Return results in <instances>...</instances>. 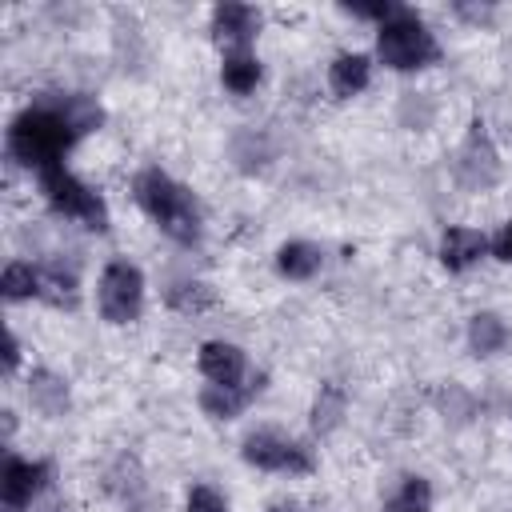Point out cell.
Instances as JSON below:
<instances>
[{
  "mask_svg": "<svg viewBox=\"0 0 512 512\" xmlns=\"http://www.w3.org/2000/svg\"><path fill=\"white\" fill-rule=\"evenodd\" d=\"M256 28H260V16L248 4H216L212 8V36H216L220 48L244 52L248 40L256 36Z\"/></svg>",
  "mask_w": 512,
  "mask_h": 512,
  "instance_id": "9c48e42d",
  "label": "cell"
},
{
  "mask_svg": "<svg viewBox=\"0 0 512 512\" xmlns=\"http://www.w3.org/2000/svg\"><path fill=\"white\" fill-rule=\"evenodd\" d=\"M140 300H144V276L136 264L128 260H112L100 272V312L112 324H128L140 316Z\"/></svg>",
  "mask_w": 512,
  "mask_h": 512,
  "instance_id": "5b68a950",
  "label": "cell"
},
{
  "mask_svg": "<svg viewBox=\"0 0 512 512\" xmlns=\"http://www.w3.org/2000/svg\"><path fill=\"white\" fill-rule=\"evenodd\" d=\"M16 364H20V340L8 332V344H4V372H16Z\"/></svg>",
  "mask_w": 512,
  "mask_h": 512,
  "instance_id": "484cf974",
  "label": "cell"
},
{
  "mask_svg": "<svg viewBox=\"0 0 512 512\" xmlns=\"http://www.w3.org/2000/svg\"><path fill=\"white\" fill-rule=\"evenodd\" d=\"M40 296L56 308H76L80 300V288H76V272L64 268V264H48L40 268Z\"/></svg>",
  "mask_w": 512,
  "mask_h": 512,
  "instance_id": "2e32d148",
  "label": "cell"
},
{
  "mask_svg": "<svg viewBox=\"0 0 512 512\" xmlns=\"http://www.w3.org/2000/svg\"><path fill=\"white\" fill-rule=\"evenodd\" d=\"M48 476L52 468L44 460H4V472H0V496L8 508H24L32 504L44 488H48Z\"/></svg>",
  "mask_w": 512,
  "mask_h": 512,
  "instance_id": "ba28073f",
  "label": "cell"
},
{
  "mask_svg": "<svg viewBox=\"0 0 512 512\" xmlns=\"http://www.w3.org/2000/svg\"><path fill=\"white\" fill-rule=\"evenodd\" d=\"M456 12H460V16H468V20H488V16H492V8H488V4H480V8H472V4H456Z\"/></svg>",
  "mask_w": 512,
  "mask_h": 512,
  "instance_id": "4316f807",
  "label": "cell"
},
{
  "mask_svg": "<svg viewBox=\"0 0 512 512\" xmlns=\"http://www.w3.org/2000/svg\"><path fill=\"white\" fill-rule=\"evenodd\" d=\"M220 76H224V88H232L236 96H244V92H252L260 84V64L248 52H232V56H224Z\"/></svg>",
  "mask_w": 512,
  "mask_h": 512,
  "instance_id": "44dd1931",
  "label": "cell"
},
{
  "mask_svg": "<svg viewBox=\"0 0 512 512\" xmlns=\"http://www.w3.org/2000/svg\"><path fill=\"white\" fill-rule=\"evenodd\" d=\"M56 108H60V116L68 120V128L76 132V136H84V132H92V128H100V120H104V108L92 100V96H64V100H56Z\"/></svg>",
  "mask_w": 512,
  "mask_h": 512,
  "instance_id": "d6986e66",
  "label": "cell"
},
{
  "mask_svg": "<svg viewBox=\"0 0 512 512\" xmlns=\"http://www.w3.org/2000/svg\"><path fill=\"white\" fill-rule=\"evenodd\" d=\"M0 288H4V300H28V296H40V268L16 260V264L4 268Z\"/></svg>",
  "mask_w": 512,
  "mask_h": 512,
  "instance_id": "7402d4cb",
  "label": "cell"
},
{
  "mask_svg": "<svg viewBox=\"0 0 512 512\" xmlns=\"http://www.w3.org/2000/svg\"><path fill=\"white\" fill-rule=\"evenodd\" d=\"M200 372L212 380V384H236L244 376V352L236 344H224V340H208L200 348Z\"/></svg>",
  "mask_w": 512,
  "mask_h": 512,
  "instance_id": "7c38bea8",
  "label": "cell"
},
{
  "mask_svg": "<svg viewBox=\"0 0 512 512\" xmlns=\"http://www.w3.org/2000/svg\"><path fill=\"white\" fill-rule=\"evenodd\" d=\"M376 52H380V60H384L388 68H396V72L424 68V64H432V60L440 56L432 32H428L416 16H408V12H400V16L388 20V24H380Z\"/></svg>",
  "mask_w": 512,
  "mask_h": 512,
  "instance_id": "277c9868",
  "label": "cell"
},
{
  "mask_svg": "<svg viewBox=\"0 0 512 512\" xmlns=\"http://www.w3.org/2000/svg\"><path fill=\"white\" fill-rule=\"evenodd\" d=\"M484 252H488V240H484V232H476V228H448V232L440 236V264H444L448 272L472 268Z\"/></svg>",
  "mask_w": 512,
  "mask_h": 512,
  "instance_id": "30bf717a",
  "label": "cell"
},
{
  "mask_svg": "<svg viewBox=\"0 0 512 512\" xmlns=\"http://www.w3.org/2000/svg\"><path fill=\"white\" fill-rule=\"evenodd\" d=\"M320 248L316 244H308V240H288V244H280V252H276V268L288 276V280H308V276H316L320 272Z\"/></svg>",
  "mask_w": 512,
  "mask_h": 512,
  "instance_id": "5bb4252c",
  "label": "cell"
},
{
  "mask_svg": "<svg viewBox=\"0 0 512 512\" xmlns=\"http://www.w3.org/2000/svg\"><path fill=\"white\" fill-rule=\"evenodd\" d=\"M492 252H496V260L512 264V224H504V228H500V236L492 240Z\"/></svg>",
  "mask_w": 512,
  "mask_h": 512,
  "instance_id": "d4e9b609",
  "label": "cell"
},
{
  "mask_svg": "<svg viewBox=\"0 0 512 512\" xmlns=\"http://www.w3.org/2000/svg\"><path fill=\"white\" fill-rule=\"evenodd\" d=\"M244 460L268 472H312V452L272 428H260L244 440Z\"/></svg>",
  "mask_w": 512,
  "mask_h": 512,
  "instance_id": "8992f818",
  "label": "cell"
},
{
  "mask_svg": "<svg viewBox=\"0 0 512 512\" xmlns=\"http://www.w3.org/2000/svg\"><path fill=\"white\" fill-rule=\"evenodd\" d=\"M260 384H264V376L248 380V388H240V384H208V388L200 392V408H204L212 420H232V416H240L244 404L260 392Z\"/></svg>",
  "mask_w": 512,
  "mask_h": 512,
  "instance_id": "8fae6325",
  "label": "cell"
},
{
  "mask_svg": "<svg viewBox=\"0 0 512 512\" xmlns=\"http://www.w3.org/2000/svg\"><path fill=\"white\" fill-rule=\"evenodd\" d=\"M40 192H44V200H48L56 212L80 220L84 228H92V232H104V228H108V204H104L92 188H84L64 164L40 168Z\"/></svg>",
  "mask_w": 512,
  "mask_h": 512,
  "instance_id": "3957f363",
  "label": "cell"
},
{
  "mask_svg": "<svg viewBox=\"0 0 512 512\" xmlns=\"http://www.w3.org/2000/svg\"><path fill=\"white\" fill-rule=\"evenodd\" d=\"M76 140V132L68 128V120L60 116L56 104H36V108H24L12 128H8V152L12 160L28 164V168H48V164H60V156L68 152V144Z\"/></svg>",
  "mask_w": 512,
  "mask_h": 512,
  "instance_id": "6da1fadb",
  "label": "cell"
},
{
  "mask_svg": "<svg viewBox=\"0 0 512 512\" xmlns=\"http://www.w3.org/2000/svg\"><path fill=\"white\" fill-rule=\"evenodd\" d=\"M212 300H216V292L200 280H180L168 288V304L176 312H204V308H212Z\"/></svg>",
  "mask_w": 512,
  "mask_h": 512,
  "instance_id": "603a6c76",
  "label": "cell"
},
{
  "mask_svg": "<svg viewBox=\"0 0 512 512\" xmlns=\"http://www.w3.org/2000/svg\"><path fill=\"white\" fill-rule=\"evenodd\" d=\"M28 400H32V408H36L40 416H64V412H68V384H64L56 372L36 368V372L28 376Z\"/></svg>",
  "mask_w": 512,
  "mask_h": 512,
  "instance_id": "4fadbf2b",
  "label": "cell"
},
{
  "mask_svg": "<svg viewBox=\"0 0 512 512\" xmlns=\"http://www.w3.org/2000/svg\"><path fill=\"white\" fill-rule=\"evenodd\" d=\"M136 200L172 240H180V244L200 240V208H196L192 192L184 184H176L172 176H164L160 168H144L136 176Z\"/></svg>",
  "mask_w": 512,
  "mask_h": 512,
  "instance_id": "7a4b0ae2",
  "label": "cell"
},
{
  "mask_svg": "<svg viewBox=\"0 0 512 512\" xmlns=\"http://www.w3.org/2000/svg\"><path fill=\"white\" fill-rule=\"evenodd\" d=\"M428 508H432V484L424 476H404L384 504V512H428Z\"/></svg>",
  "mask_w": 512,
  "mask_h": 512,
  "instance_id": "ffe728a7",
  "label": "cell"
},
{
  "mask_svg": "<svg viewBox=\"0 0 512 512\" xmlns=\"http://www.w3.org/2000/svg\"><path fill=\"white\" fill-rule=\"evenodd\" d=\"M184 512H228V504H224V496L212 484H196L188 492V508Z\"/></svg>",
  "mask_w": 512,
  "mask_h": 512,
  "instance_id": "cb8c5ba5",
  "label": "cell"
},
{
  "mask_svg": "<svg viewBox=\"0 0 512 512\" xmlns=\"http://www.w3.org/2000/svg\"><path fill=\"white\" fill-rule=\"evenodd\" d=\"M468 344H472L476 356H492V352H500V348L508 344V328H504V320L492 316V312H476V316L468 320Z\"/></svg>",
  "mask_w": 512,
  "mask_h": 512,
  "instance_id": "e0dca14e",
  "label": "cell"
},
{
  "mask_svg": "<svg viewBox=\"0 0 512 512\" xmlns=\"http://www.w3.org/2000/svg\"><path fill=\"white\" fill-rule=\"evenodd\" d=\"M328 84L336 96H356L368 84V56L360 52H340L328 68Z\"/></svg>",
  "mask_w": 512,
  "mask_h": 512,
  "instance_id": "9a60e30c",
  "label": "cell"
},
{
  "mask_svg": "<svg viewBox=\"0 0 512 512\" xmlns=\"http://www.w3.org/2000/svg\"><path fill=\"white\" fill-rule=\"evenodd\" d=\"M456 180L464 188H472V192H484V188H492L500 180V156H496V148L488 140V128L480 120H472L468 140H464V148L456 156Z\"/></svg>",
  "mask_w": 512,
  "mask_h": 512,
  "instance_id": "52a82bcc",
  "label": "cell"
},
{
  "mask_svg": "<svg viewBox=\"0 0 512 512\" xmlns=\"http://www.w3.org/2000/svg\"><path fill=\"white\" fill-rule=\"evenodd\" d=\"M344 408H348L344 388H340V384H320V396H316V404H312V428H316L320 436L332 432V428H340Z\"/></svg>",
  "mask_w": 512,
  "mask_h": 512,
  "instance_id": "ac0fdd59",
  "label": "cell"
},
{
  "mask_svg": "<svg viewBox=\"0 0 512 512\" xmlns=\"http://www.w3.org/2000/svg\"><path fill=\"white\" fill-rule=\"evenodd\" d=\"M4 512H20V508H8V504H4Z\"/></svg>",
  "mask_w": 512,
  "mask_h": 512,
  "instance_id": "83f0119b",
  "label": "cell"
}]
</instances>
